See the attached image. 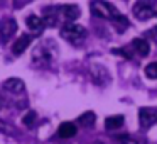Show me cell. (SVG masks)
Wrapping results in <instances>:
<instances>
[{"mask_svg":"<svg viewBox=\"0 0 157 144\" xmlns=\"http://www.w3.org/2000/svg\"><path fill=\"white\" fill-rule=\"evenodd\" d=\"M139 122L142 129H150L157 122V110L150 107H142L139 110Z\"/></svg>","mask_w":157,"mask_h":144,"instance_id":"obj_5","label":"cell"},{"mask_svg":"<svg viewBox=\"0 0 157 144\" xmlns=\"http://www.w3.org/2000/svg\"><path fill=\"white\" fill-rule=\"evenodd\" d=\"M15 31H17V22L14 19H7V21H4L0 24V39L7 41V39H10L15 34Z\"/></svg>","mask_w":157,"mask_h":144,"instance_id":"obj_7","label":"cell"},{"mask_svg":"<svg viewBox=\"0 0 157 144\" xmlns=\"http://www.w3.org/2000/svg\"><path fill=\"white\" fill-rule=\"evenodd\" d=\"M115 139L118 141L120 144H142L140 141L133 139L132 136H128V134H120V136H115Z\"/></svg>","mask_w":157,"mask_h":144,"instance_id":"obj_15","label":"cell"},{"mask_svg":"<svg viewBox=\"0 0 157 144\" xmlns=\"http://www.w3.org/2000/svg\"><path fill=\"white\" fill-rule=\"evenodd\" d=\"M0 130H4V132H7V134H9V132H14V129H12L10 126H5L2 120H0Z\"/></svg>","mask_w":157,"mask_h":144,"instance_id":"obj_19","label":"cell"},{"mask_svg":"<svg viewBox=\"0 0 157 144\" xmlns=\"http://www.w3.org/2000/svg\"><path fill=\"white\" fill-rule=\"evenodd\" d=\"M90 10L96 17L106 19V21H112V22L122 15L118 12V9L115 5H112L110 2H106V0H93L91 4H90Z\"/></svg>","mask_w":157,"mask_h":144,"instance_id":"obj_2","label":"cell"},{"mask_svg":"<svg viewBox=\"0 0 157 144\" xmlns=\"http://www.w3.org/2000/svg\"><path fill=\"white\" fill-rule=\"evenodd\" d=\"M4 88L9 90L10 93H21V92H24L25 85L21 78H9L4 82Z\"/></svg>","mask_w":157,"mask_h":144,"instance_id":"obj_10","label":"cell"},{"mask_svg":"<svg viewBox=\"0 0 157 144\" xmlns=\"http://www.w3.org/2000/svg\"><path fill=\"white\" fill-rule=\"evenodd\" d=\"M79 17V9L76 5H63V7H49L46 9L44 22L46 26H56L59 24V21L73 22Z\"/></svg>","mask_w":157,"mask_h":144,"instance_id":"obj_1","label":"cell"},{"mask_svg":"<svg viewBox=\"0 0 157 144\" xmlns=\"http://www.w3.org/2000/svg\"><path fill=\"white\" fill-rule=\"evenodd\" d=\"M59 34L63 39L69 42H81L86 38V29L79 24H75V22H68V24H63Z\"/></svg>","mask_w":157,"mask_h":144,"instance_id":"obj_4","label":"cell"},{"mask_svg":"<svg viewBox=\"0 0 157 144\" xmlns=\"http://www.w3.org/2000/svg\"><path fill=\"white\" fill-rule=\"evenodd\" d=\"M36 119H37V115H36V112H32V110H31V112H27V114L24 115V119H22V122H24L27 127H32V126H34V122H36Z\"/></svg>","mask_w":157,"mask_h":144,"instance_id":"obj_18","label":"cell"},{"mask_svg":"<svg viewBox=\"0 0 157 144\" xmlns=\"http://www.w3.org/2000/svg\"><path fill=\"white\" fill-rule=\"evenodd\" d=\"M113 26H115V29L118 32H123L127 27H128V21H127L123 15H120L118 19H115V21H113Z\"/></svg>","mask_w":157,"mask_h":144,"instance_id":"obj_16","label":"cell"},{"mask_svg":"<svg viewBox=\"0 0 157 144\" xmlns=\"http://www.w3.org/2000/svg\"><path fill=\"white\" fill-rule=\"evenodd\" d=\"M145 75L152 80H157V61H154V63L145 66Z\"/></svg>","mask_w":157,"mask_h":144,"instance_id":"obj_17","label":"cell"},{"mask_svg":"<svg viewBox=\"0 0 157 144\" xmlns=\"http://www.w3.org/2000/svg\"><path fill=\"white\" fill-rule=\"evenodd\" d=\"M2 103H4V100H2V98H0V107H2Z\"/></svg>","mask_w":157,"mask_h":144,"instance_id":"obj_21","label":"cell"},{"mask_svg":"<svg viewBox=\"0 0 157 144\" xmlns=\"http://www.w3.org/2000/svg\"><path fill=\"white\" fill-rule=\"evenodd\" d=\"M132 46H133V49H135L137 53H139L140 56H149V53H150V46H149V42L145 41V39H142V38H135L132 41Z\"/></svg>","mask_w":157,"mask_h":144,"instance_id":"obj_11","label":"cell"},{"mask_svg":"<svg viewBox=\"0 0 157 144\" xmlns=\"http://www.w3.org/2000/svg\"><path fill=\"white\" fill-rule=\"evenodd\" d=\"M25 24H27V27L31 29L32 34H36V36L42 34V32H44V29H46L44 19L39 17V15H36V14H34V15H29L27 21H25Z\"/></svg>","mask_w":157,"mask_h":144,"instance_id":"obj_6","label":"cell"},{"mask_svg":"<svg viewBox=\"0 0 157 144\" xmlns=\"http://www.w3.org/2000/svg\"><path fill=\"white\" fill-rule=\"evenodd\" d=\"M31 41H32V36L22 34L17 41H14V44H12V53H14V54H22V53L29 48Z\"/></svg>","mask_w":157,"mask_h":144,"instance_id":"obj_8","label":"cell"},{"mask_svg":"<svg viewBox=\"0 0 157 144\" xmlns=\"http://www.w3.org/2000/svg\"><path fill=\"white\" fill-rule=\"evenodd\" d=\"M78 122H79L81 127H91L93 124H95V114L93 112H85L83 115H79Z\"/></svg>","mask_w":157,"mask_h":144,"instance_id":"obj_14","label":"cell"},{"mask_svg":"<svg viewBox=\"0 0 157 144\" xmlns=\"http://www.w3.org/2000/svg\"><path fill=\"white\" fill-rule=\"evenodd\" d=\"M75 134H76V126L73 122H63L61 126H59V129H58V136L64 137V139L73 137Z\"/></svg>","mask_w":157,"mask_h":144,"instance_id":"obj_12","label":"cell"},{"mask_svg":"<svg viewBox=\"0 0 157 144\" xmlns=\"http://www.w3.org/2000/svg\"><path fill=\"white\" fill-rule=\"evenodd\" d=\"M147 36H149V38H152L154 41L157 42V27H154L152 31H149V32H147Z\"/></svg>","mask_w":157,"mask_h":144,"instance_id":"obj_20","label":"cell"},{"mask_svg":"<svg viewBox=\"0 0 157 144\" xmlns=\"http://www.w3.org/2000/svg\"><path fill=\"white\" fill-rule=\"evenodd\" d=\"M157 0H137L132 7V14L137 21H149L155 15Z\"/></svg>","mask_w":157,"mask_h":144,"instance_id":"obj_3","label":"cell"},{"mask_svg":"<svg viewBox=\"0 0 157 144\" xmlns=\"http://www.w3.org/2000/svg\"><path fill=\"white\" fill-rule=\"evenodd\" d=\"M48 46H49V42H46V44H41L37 49L34 51V56H32V59L34 61H37V63H49L52 59V53H49V51H46L48 49Z\"/></svg>","mask_w":157,"mask_h":144,"instance_id":"obj_9","label":"cell"},{"mask_svg":"<svg viewBox=\"0 0 157 144\" xmlns=\"http://www.w3.org/2000/svg\"><path fill=\"white\" fill-rule=\"evenodd\" d=\"M123 126V115H112L105 120V127L108 130H113V129H118V127Z\"/></svg>","mask_w":157,"mask_h":144,"instance_id":"obj_13","label":"cell"}]
</instances>
